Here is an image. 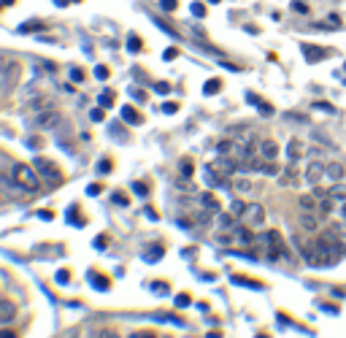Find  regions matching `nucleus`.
Listing matches in <instances>:
<instances>
[{
  "label": "nucleus",
  "instance_id": "f257e3e1",
  "mask_svg": "<svg viewBox=\"0 0 346 338\" xmlns=\"http://www.w3.org/2000/svg\"><path fill=\"white\" fill-rule=\"evenodd\" d=\"M311 249H314V265H316V268H330V265H335V262L343 257L338 241L328 238L325 233L311 243Z\"/></svg>",
  "mask_w": 346,
  "mask_h": 338
},
{
  "label": "nucleus",
  "instance_id": "f03ea898",
  "mask_svg": "<svg viewBox=\"0 0 346 338\" xmlns=\"http://www.w3.org/2000/svg\"><path fill=\"white\" fill-rule=\"evenodd\" d=\"M14 182L22 187L25 192H38L41 190V173L35 171V165H14Z\"/></svg>",
  "mask_w": 346,
  "mask_h": 338
},
{
  "label": "nucleus",
  "instance_id": "7ed1b4c3",
  "mask_svg": "<svg viewBox=\"0 0 346 338\" xmlns=\"http://www.w3.org/2000/svg\"><path fill=\"white\" fill-rule=\"evenodd\" d=\"M19 76H22V65L14 60H3V73H0V92L11 95V89L16 87Z\"/></svg>",
  "mask_w": 346,
  "mask_h": 338
},
{
  "label": "nucleus",
  "instance_id": "20e7f679",
  "mask_svg": "<svg viewBox=\"0 0 346 338\" xmlns=\"http://www.w3.org/2000/svg\"><path fill=\"white\" fill-rule=\"evenodd\" d=\"M33 125L38 130H54V127L62 125V114L57 108H44V111H38V114H35Z\"/></svg>",
  "mask_w": 346,
  "mask_h": 338
},
{
  "label": "nucleus",
  "instance_id": "39448f33",
  "mask_svg": "<svg viewBox=\"0 0 346 338\" xmlns=\"http://www.w3.org/2000/svg\"><path fill=\"white\" fill-rule=\"evenodd\" d=\"M35 171L41 173V179L44 182H52V184H60L62 182V173H60V168H57L52 160H46V157H35Z\"/></svg>",
  "mask_w": 346,
  "mask_h": 338
},
{
  "label": "nucleus",
  "instance_id": "423d86ee",
  "mask_svg": "<svg viewBox=\"0 0 346 338\" xmlns=\"http://www.w3.org/2000/svg\"><path fill=\"white\" fill-rule=\"evenodd\" d=\"M263 222H265V209L260 203H249L246 211H244V224H249V228H260Z\"/></svg>",
  "mask_w": 346,
  "mask_h": 338
},
{
  "label": "nucleus",
  "instance_id": "0eeeda50",
  "mask_svg": "<svg viewBox=\"0 0 346 338\" xmlns=\"http://www.w3.org/2000/svg\"><path fill=\"white\" fill-rule=\"evenodd\" d=\"M214 168H217L222 176H233V173L241 171V163H238V160H230L227 154H219V160L214 163Z\"/></svg>",
  "mask_w": 346,
  "mask_h": 338
},
{
  "label": "nucleus",
  "instance_id": "6e6552de",
  "mask_svg": "<svg viewBox=\"0 0 346 338\" xmlns=\"http://www.w3.org/2000/svg\"><path fill=\"white\" fill-rule=\"evenodd\" d=\"M325 176H328V173H325V165L319 163V160H311L309 168H306V182H309V184H319Z\"/></svg>",
  "mask_w": 346,
  "mask_h": 338
},
{
  "label": "nucleus",
  "instance_id": "1a4fd4ad",
  "mask_svg": "<svg viewBox=\"0 0 346 338\" xmlns=\"http://www.w3.org/2000/svg\"><path fill=\"white\" fill-rule=\"evenodd\" d=\"M303 154H306V146H303L300 138H290V141H287V160H290L292 165H295Z\"/></svg>",
  "mask_w": 346,
  "mask_h": 338
},
{
  "label": "nucleus",
  "instance_id": "9d476101",
  "mask_svg": "<svg viewBox=\"0 0 346 338\" xmlns=\"http://www.w3.org/2000/svg\"><path fill=\"white\" fill-rule=\"evenodd\" d=\"M225 179H227V176H222L214 165H206V168H203V182H206L208 187H222Z\"/></svg>",
  "mask_w": 346,
  "mask_h": 338
},
{
  "label": "nucleus",
  "instance_id": "9b49d317",
  "mask_svg": "<svg viewBox=\"0 0 346 338\" xmlns=\"http://www.w3.org/2000/svg\"><path fill=\"white\" fill-rule=\"evenodd\" d=\"M44 108H54L52 106V98L38 95V98H30V100L25 103V111H44Z\"/></svg>",
  "mask_w": 346,
  "mask_h": 338
},
{
  "label": "nucleus",
  "instance_id": "f8f14e48",
  "mask_svg": "<svg viewBox=\"0 0 346 338\" xmlns=\"http://www.w3.org/2000/svg\"><path fill=\"white\" fill-rule=\"evenodd\" d=\"M328 49H319V46H303V57H306V62H319V60H325L328 57Z\"/></svg>",
  "mask_w": 346,
  "mask_h": 338
},
{
  "label": "nucleus",
  "instance_id": "ddd939ff",
  "mask_svg": "<svg viewBox=\"0 0 346 338\" xmlns=\"http://www.w3.org/2000/svg\"><path fill=\"white\" fill-rule=\"evenodd\" d=\"M325 173H328V179H330V182H343L346 168H343L341 163H328V165H325Z\"/></svg>",
  "mask_w": 346,
  "mask_h": 338
},
{
  "label": "nucleus",
  "instance_id": "4468645a",
  "mask_svg": "<svg viewBox=\"0 0 346 338\" xmlns=\"http://www.w3.org/2000/svg\"><path fill=\"white\" fill-rule=\"evenodd\" d=\"M122 122H127V125H143V117L133 106H122Z\"/></svg>",
  "mask_w": 346,
  "mask_h": 338
},
{
  "label": "nucleus",
  "instance_id": "2eb2a0df",
  "mask_svg": "<svg viewBox=\"0 0 346 338\" xmlns=\"http://www.w3.org/2000/svg\"><path fill=\"white\" fill-rule=\"evenodd\" d=\"M260 154H263L265 160H276V154H278V144H276V141H271V138H265L263 144H260Z\"/></svg>",
  "mask_w": 346,
  "mask_h": 338
},
{
  "label": "nucleus",
  "instance_id": "dca6fc26",
  "mask_svg": "<svg viewBox=\"0 0 346 338\" xmlns=\"http://www.w3.org/2000/svg\"><path fill=\"white\" fill-rule=\"evenodd\" d=\"M200 203H203V209L211 211V214H219V209H222V206H219V198H217V195H211V192L200 195Z\"/></svg>",
  "mask_w": 346,
  "mask_h": 338
},
{
  "label": "nucleus",
  "instance_id": "f3484780",
  "mask_svg": "<svg viewBox=\"0 0 346 338\" xmlns=\"http://www.w3.org/2000/svg\"><path fill=\"white\" fill-rule=\"evenodd\" d=\"M86 279L92 281V287L98 289V292H105V289H111V281L105 279V276H98L95 271H90V274H86Z\"/></svg>",
  "mask_w": 346,
  "mask_h": 338
},
{
  "label": "nucleus",
  "instance_id": "a211bd4d",
  "mask_svg": "<svg viewBox=\"0 0 346 338\" xmlns=\"http://www.w3.org/2000/svg\"><path fill=\"white\" fill-rule=\"evenodd\" d=\"M300 228H303L306 233H316V228H319V222H316L314 211H303V217H300Z\"/></svg>",
  "mask_w": 346,
  "mask_h": 338
},
{
  "label": "nucleus",
  "instance_id": "6ab92c4d",
  "mask_svg": "<svg viewBox=\"0 0 346 338\" xmlns=\"http://www.w3.org/2000/svg\"><path fill=\"white\" fill-rule=\"evenodd\" d=\"M16 317V308L11 300H0V322H11Z\"/></svg>",
  "mask_w": 346,
  "mask_h": 338
},
{
  "label": "nucleus",
  "instance_id": "aec40b11",
  "mask_svg": "<svg viewBox=\"0 0 346 338\" xmlns=\"http://www.w3.org/2000/svg\"><path fill=\"white\" fill-rule=\"evenodd\" d=\"M217 228H219V230L235 228V214H233V211H230V214H222V211H219V214H217Z\"/></svg>",
  "mask_w": 346,
  "mask_h": 338
},
{
  "label": "nucleus",
  "instance_id": "412c9836",
  "mask_svg": "<svg viewBox=\"0 0 346 338\" xmlns=\"http://www.w3.org/2000/svg\"><path fill=\"white\" fill-rule=\"evenodd\" d=\"M230 187H233V192H254V182H249L246 176H241V179H235Z\"/></svg>",
  "mask_w": 346,
  "mask_h": 338
},
{
  "label": "nucleus",
  "instance_id": "4be33fe9",
  "mask_svg": "<svg viewBox=\"0 0 346 338\" xmlns=\"http://www.w3.org/2000/svg\"><path fill=\"white\" fill-rule=\"evenodd\" d=\"M328 195H330L333 200H343V203H346V184H343V182H335L330 190H328Z\"/></svg>",
  "mask_w": 346,
  "mask_h": 338
},
{
  "label": "nucleus",
  "instance_id": "5701e85b",
  "mask_svg": "<svg viewBox=\"0 0 346 338\" xmlns=\"http://www.w3.org/2000/svg\"><path fill=\"white\" fill-rule=\"evenodd\" d=\"M316 211H319V217H325V219L330 217V214H333V198H330V195H325V198L319 200V209H316Z\"/></svg>",
  "mask_w": 346,
  "mask_h": 338
},
{
  "label": "nucleus",
  "instance_id": "b1692460",
  "mask_svg": "<svg viewBox=\"0 0 346 338\" xmlns=\"http://www.w3.org/2000/svg\"><path fill=\"white\" fill-rule=\"evenodd\" d=\"M319 198H316V195H303L300 198V209L303 211H314V209H319V203H316Z\"/></svg>",
  "mask_w": 346,
  "mask_h": 338
},
{
  "label": "nucleus",
  "instance_id": "393cba45",
  "mask_svg": "<svg viewBox=\"0 0 346 338\" xmlns=\"http://www.w3.org/2000/svg\"><path fill=\"white\" fill-rule=\"evenodd\" d=\"M35 30H46L44 22H38V19H33V22H22L16 33H35Z\"/></svg>",
  "mask_w": 346,
  "mask_h": 338
},
{
  "label": "nucleus",
  "instance_id": "a878e982",
  "mask_svg": "<svg viewBox=\"0 0 346 338\" xmlns=\"http://www.w3.org/2000/svg\"><path fill=\"white\" fill-rule=\"evenodd\" d=\"M233 284L252 287V289H263V281H254V279H246V276H233Z\"/></svg>",
  "mask_w": 346,
  "mask_h": 338
},
{
  "label": "nucleus",
  "instance_id": "bb28decb",
  "mask_svg": "<svg viewBox=\"0 0 346 338\" xmlns=\"http://www.w3.org/2000/svg\"><path fill=\"white\" fill-rule=\"evenodd\" d=\"M219 89H222V81H219V79H208L203 84V95H217Z\"/></svg>",
  "mask_w": 346,
  "mask_h": 338
},
{
  "label": "nucleus",
  "instance_id": "cd10ccee",
  "mask_svg": "<svg viewBox=\"0 0 346 338\" xmlns=\"http://www.w3.org/2000/svg\"><path fill=\"white\" fill-rule=\"evenodd\" d=\"M65 217H68V222H71V224H76V228H84V224H86L84 219H79V206H71Z\"/></svg>",
  "mask_w": 346,
  "mask_h": 338
},
{
  "label": "nucleus",
  "instance_id": "c85d7f7f",
  "mask_svg": "<svg viewBox=\"0 0 346 338\" xmlns=\"http://www.w3.org/2000/svg\"><path fill=\"white\" fill-rule=\"evenodd\" d=\"M98 106H103V108H111L114 106V92L111 89H103L100 95H98Z\"/></svg>",
  "mask_w": 346,
  "mask_h": 338
},
{
  "label": "nucleus",
  "instance_id": "c756f323",
  "mask_svg": "<svg viewBox=\"0 0 346 338\" xmlns=\"http://www.w3.org/2000/svg\"><path fill=\"white\" fill-rule=\"evenodd\" d=\"M176 187H179V190H184V192H195V182H189V176H184V173L176 179Z\"/></svg>",
  "mask_w": 346,
  "mask_h": 338
},
{
  "label": "nucleus",
  "instance_id": "7c9ffc66",
  "mask_svg": "<svg viewBox=\"0 0 346 338\" xmlns=\"http://www.w3.org/2000/svg\"><path fill=\"white\" fill-rule=\"evenodd\" d=\"M278 179H282L278 184H284V187H292V184H297V176H295V171H292V168H287V171H284L282 176H278Z\"/></svg>",
  "mask_w": 346,
  "mask_h": 338
},
{
  "label": "nucleus",
  "instance_id": "2f4dec72",
  "mask_svg": "<svg viewBox=\"0 0 346 338\" xmlns=\"http://www.w3.org/2000/svg\"><path fill=\"white\" fill-rule=\"evenodd\" d=\"M230 211H233L235 217H244V211H246V203H244L241 198H235L233 203H230Z\"/></svg>",
  "mask_w": 346,
  "mask_h": 338
},
{
  "label": "nucleus",
  "instance_id": "473e14b6",
  "mask_svg": "<svg viewBox=\"0 0 346 338\" xmlns=\"http://www.w3.org/2000/svg\"><path fill=\"white\" fill-rule=\"evenodd\" d=\"M127 49H130L133 54H138V52L143 49V43H141V38H138V35H130V38H127Z\"/></svg>",
  "mask_w": 346,
  "mask_h": 338
},
{
  "label": "nucleus",
  "instance_id": "72a5a7b5",
  "mask_svg": "<svg viewBox=\"0 0 346 338\" xmlns=\"http://www.w3.org/2000/svg\"><path fill=\"white\" fill-rule=\"evenodd\" d=\"M160 257H162V249H160V246H155V249H149V252H146V255H143V260H146V262H157Z\"/></svg>",
  "mask_w": 346,
  "mask_h": 338
},
{
  "label": "nucleus",
  "instance_id": "f704fd0d",
  "mask_svg": "<svg viewBox=\"0 0 346 338\" xmlns=\"http://www.w3.org/2000/svg\"><path fill=\"white\" fill-rule=\"evenodd\" d=\"M189 8H192V16H198V19H203V16H206V6L203 3H192Z\"/></svg>",
  "mask_w": 346,
  "mask_h": 338
},
{
  "label": "nucleus",
  "instance_id": "c9c22d12",
  "mask_svg": "<svg viewBox=\"0 0 346 338\" xmlns=\"http://www.w3.org/2000/svg\"><path fill=\"white\" fill-rule=\"evenodd\" d=\"M176 6H179V0H160V8H162V11H176Z\"/></svg>",
  "mask_w": 346,
  "mask_h": 338
},
{
  "label": "nucleus",
  "instance_id": "e433bc0d",
  "mask_svg": "<svg viewBox=\"0 0 346 338\" xmlns=\"http://www.w3.org/2000/svg\"><path fill=\"white\" fill-rule=\"evenodd\" d=\"M130 95H133V100H136V103H143V100H146V92H143L141 87H133Z\"/></svg>",
  "mask_w": 346,
  "mask_h": 338
},
{
  "label": "nucleus",
  "instance_id": "4c0bfd02",
  "mask_svg": "<svg viewBox=\"0 0 346 338\" xmlns=\"http://www.w3.org/2000/svg\"><path fill=\"white\" fill-rule=\"evenodd\" d=\"M71 81L73 84H81L84 81V71L81 68H71Z\"/></svg>",
  "mask_w": 346,
  "mask_h": 338
},
{
  "label": "nucleus",
  "instance_id": "58836bf2",
  "mask_svg": "<svg viewBox=\"0 0 346 338\" xmlns=\"http://www.w3.org/2000/svg\"><path fill=\"white\" fill-rule=\"evenodd\" d=\"M133 190H136V195H141V198H143V195H149V187L143 182H133Z\"/></svg>",
  "mask_w": 346,
  "mask_h": 338
},
{
  "label": "nucleus",
  "instance_id": "ea45409f",
  "mask_svg": "<svg viewBox=\"0 0 346 338\" xmlns=\"http://www.w3.org/2000/svg\"><path fill=\"white\" fill-rule=\"evenodd\" d=\"M257 111H260V114H265V117H273V106H268V103H263V100L257 103Z\"/></svg>",
  "mask_w": 346,
  "mask_h": 338
},
{
  "label": "nucleus",
  "instance_id": "a19ab883",
  "mask_svg": "<svg viewBox=\"0 0 346 338\" xmlns=\"http://www.w3.org/2000/svg\"><path fill=\"white\" fill-rule=\"evenodd\" d=\"M95 79L105 81V79H109V68H105V65H98V68H95Z\"/></svg>",
  "mask_w": 346,
  "mask_h": 338
},
{
  "label": "nucleus",
  "instance_id": "79ce46f5",
  "mask_svg": "<svg viewBox=\"0 0 346 338\" xmlns=\"http://www.w3.org/2000/svg\"><path fill=\"white\" fill-rule=\"evenodd\" d=\"M152 289H155L157 295H168V284H165V281H155V284H152Z\"/></svg>",
  "mask_w": 346,
  "mask_h": 338
},
{
  "label": "nucleus",
  "instance_id": "37998d69",
  "mask_svg": "<svg viewBox=\"0 0 346 338\" xmlns=\"http://www.w3.org/2000/svg\"><path fill=\"white\" fill-rule=\"evenodd\" d=\"M263 173H265V176H276V173H278V165H276V163H265V165H263Z\"/></svg>",
  "mask_w": 346,
  "mask_h": 338
},
{
  "label": "nucleus",
  "instance_id": "c03bdc74",
  "mask_svg": "<svg viewBox=\"0 0 346 338\" xmlns=\"http://www.w3.org/2000/svg\"><path fill=\"white\" fill-rule=\"evenodd\" d=\"M176 57H179V49H173V46H170V49H165V52H162V60H165V62L176 60Z\"/></svg>",
  "mask_w": 346,
  "mask_h": 338
},
{
  "label": "nucleus",
  "instance_id": "a18cd8bd",
  "mask_svg": "<svg viewBox=\"0 0 346 338\" xmlns=\"http://www.w3.org/2000/svg\"><path fill=\"white\" fill-rule=\"evenodd\" d=\"M155 92H160V95H168V92H170V84H168V81H157V84H155Z\"/></svg>",
  "mask_w": 346,
  "mask_h": 338
},
{
  "label": "nucleus",
  "instance_id": "49530a36",
  "mask_svg": "<svg viewBox=\"0 0 346 338\" xmlns=\"http://www.w3.org/2000/svg\"><path fill=\"white\" fill-rule=\"evenodd\" d=\"M111 200H114V203H117V206H130V200H127V198H124V195H122V192H114V195H111Z\"/></svg>",
  "mask_w": 346,
  "mask_h": 338
},
{
  "label": "nucleus",
  "instance_id": "de8ad7c7",
  "mask_svg": "<svg viewBox=\"0 0 346 338\" xmlns=\"http://www.w3.org/2000/svg\"><path fill=\"white\" fill-rule=\"evenodd\" d=\"M292 11H295V14H309V6L300 3V0H295V3H292Z\"/></svg>",
  "mask_w": 346,
  "mask_h": 338
},
{
  "label": "nucleus",
  "instance_id": "09e8293b",
  "mask_svg": "<svg viewBox=\"0 0 346 338\" xmlns=\"http://www.w3.org/2000/svg\"><path fill=\"white\" fill-rule=\"evenodd\" d=\"M111 163H109V160H100V163H98V173H111Z\"/></svg>",
  "mask_w": 346,
  "mask_h": 338
},
{
  "label": "nucleus",
  "instance_id": "8fccbe9b",
  "mask_svg": "<svg viewBox=\"0 0 346 338\" xmlns=\"http://www.w3.org/2000/svg\"><path fill=\"white\" fill-rule=\"evenodd\" d=\"M105 243H109V238H105V236H98V238L92 241V246H95V249L100 252V249H105Z\"/></svg>",
  "mask_w": 346,
  "mask_h": 338
},
{
  "label": "nucleus",
  "instance_id": "3c124183",
  "mask_svg": "<svg viewBox=\"0 0 346 338\" xmlns=\"http://www.w3.org/2000/svg\"><path fill=\"white\" fill-rule=\"evenodd\" d=\"M100 192H103L100 184H90V187H86V195H90V198H95V195H100Z\"/></svg>",
  "mask_w": 346,
  "mask_h": 338
},
{
  "label": "nucleus",
  "instance_id": "603ef678",
  "mask_svg": "<svg viewBox=\"0 0 346 338\" xmlns=\"http://www.w3.org/2000/svg\"><path fill=\"white\" fill-rule=\"evenodd\" d=\"M162 111H165V114H176V111H179V103H162Z\"/></svg>",
  "mask_w": 346,
  "mask_h": 338
},
{
  "label": "nucleus",
  "instance_id": "864d4df0",
  "mask_svg": "<svg viewBox=\"0 0 346 338\" xmlns=\"http://www.w3.org/2000/svg\"><path fill=\"white\" fill-rule=\"evenodd\" d=\"M57 281H60V284H68L71 274H68V271H57Z\"/></svg>",
  "mask_w": 346,
  "mask_h": 338
},
{
  "label": "nucleus",
  "instance_id": "5fc2aeb1",
  "mask_svg": "<svg viewBox=\"0 0 346 338\" xmlns=\"http://www.w3.org/2000/svg\"><path fill=\"white\" fill-rule=\"evenodd\" d=\"M176 306L179 308H187L189 306V295H176Z\"/></svg>",
  "mask_w": 346,
  "mask_h": 338
},
{
  "label": "nucleus",
  "instance_id": "6e6d98bb",
  "mask_svg": "<svg viewBox=\"0 0 346 338\" xmlns=\"http://www.w3.org/2000/svg\"><path fill=\"white\" fill-rule=\"evenodd\" d=\"M314 108H319V111H328V114H333V106H330V103H322V100H316V103H314Z\"/></svg>",
  "mask_w": 346,
  "mask_h": 338
},
{
  "label": "nucleus",
  "instance_id": "4d7b16f0",
  "mask_svg": "<svg viewBox=\"0 0 346 338\" xmlns=\"http://www.w3.org/2000/svg\"><path fill=\"white\" fill-rule=\"evenodd\" d=\"M103 111H105L103 106H100V108H92V114H90V117H92V122H103Z\"/></svg>",
  "mask_w": 346,
  "mask_h": 338
},
{
  "label": "nucleus",
  "instance_id": "13d9d810",
  "mask_svg": "<svg viewBox=\"0 0 346 338\" xmlns=\"http://www.w3.org/2000/svg\"><path fill=\"white\" fill-rule=\"evenodd\" d=\"M181 173H184V176H192V163H187V160H184V163H181Z\"/></svg>",
  "mask_w": 346,
  "mask_h": 338
},
{
  "label": "nucleus",
  "instance_id": "bf43d9fd",
  "mask_svg": "<svg viewBox=\"0 0 346 338\" xmlns=\"http://www.w3.org/2000/svg\"><path fill=\"white\" fill-rule=\"evenodd\" d=\"M111 133H114V136H117V141H124V133H122V130H119V125H111Z\"/></svg>",
  "mask_w": 346,
  "mask_h": 338
},
{
  "label": "nucleus",
  "instance_id": "052dcab7",
  "mask_svg": "<svg viewBox=\"0 0 346 338\" xmlns=\"http://www.w3.org/2000/svg\"><path fill=\"white\" fill-rule=\"evenodd\" d=\"M314 195H316V198H319V200H322V198H325V195H328V192H325V190H322V187H316V184H314Z\"/></svg>",
  "mask_w": 346,
  "mask_h": 338
},
{
  "label": "nucleus",
  "instance_id": "680f3d73",
  "mask_svg": "<svg viewBox=\"0 0 346 338\" xmlns=\"http://www.w3.org/2000/svg\"><path fill=\"white\" fill-rule=\"evenodd\" d=\"M27 146H30V149H38V146H41V141H38V138H30V141H27Z\"/></svg>",
  "mask_w": 346,
  "mask_h": 338
},
{
  "label": "nucleus",
  "instance_id": "e2e57ef3",
  "mask_svg": "<svg viewBox=\"0 0 346 338\" xmlns=\"http://www.w3.org/2000/svg\"><path fill=\"white\" fill-rule=\"evenodd\" d=\"M38 217H41V219H46V222H49V219H52V211H38Z\"/></svg>",
  "mask_w": 346,
  "mask_h": 338
},
{
  "label": "nucleus",
  "instance_id": "0e129e2a",
  "mask_svg": "<svg viewBox=\"0 0 346 338\" xmlns=\"http://www.w3.org/2000/svg\"><path fill=\"white\" fill-rule=\"evenodd\" d=\"M328 22H330V25H333V27H338V25H341V19H338V16H335V14H333V16H330V19H328Z\"/></svg>",
  "mask_w": 346,
  "mask_h": 338
},
{
  "label": "nucleus",
  "instance_id": "69168bd1",
  "mask_svg": "<svg viewBox=\"0 0 346 338\" xmlns=\"http://www.w3.org/2000/svg\"><path fill=\"white\" fill-rule=\"evenodd\" d=\"M130 335H133V338H149L152 333H143V330H141V333H130Z\"/></svg>",
  "mask_w": 346,
  "mask_h": 338
},
{
  "label": "nucleus",
  "instance_id": "338daca9",
  "mask_svg": "<svg viewBox=\"0 0 346 338\" xmlns=\"http://www.w3.org/2000/svg\"><path fill=\"white\" fill-rule=\"evenodd\" d=\"M54 3H57V6H68L71 0H54Z\"/></svg>",
  "mask_w": 346,
  "mask_h": 338
},
{
  "label": "nucleus",
  "instance_id": "774afa93",
  "mask_svg": "<svg viewBox=\"0 0 346 338\" xmlns=\"http://www.w3.org/2000/svg\"><path fill=\"white\" fill-rule=\"evenodd\" d=\"M343 71H346V65H343Z\"/></svg>",
  "mask_w": 346,
  "mask_h": 338
}]
</instances>
